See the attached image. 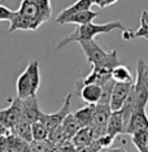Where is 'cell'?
I'll list each match as a JSON object with an SVG mask.
<instances>
[{
	"instance_id": "18",
	"label": "cell",
	"mask_w": 148,
	"mask_h": 152,
	"mask_svg": "<svg viewBox=\"0 0 148 152\" xmlns=\"http://www.w3.org/2000/svg\"><path fill=\"white\" fill-rule=\"evenodd\" d=\"M73 115L78 120V122H79V125L82 127H91L92 115H94V105H86L85 108L78 109Z\"/></svg>"
},
{
	"instance_id": "27",
	"label": "cell",
	"mask_w": 148,
	"mask_h": 152,
	"mask_svg": "<svg viewBox=\"0 0 148 152\" xmlns=\"http://www.w3.org/2000/svg\"><path fill=\"white\" fill-rule=\"evenodd\" d=\"M100 151H101V147L99 146V143L96 140L92 142L90 146L77 148V152H100Z\"/></svg>"
},
{
	"instance_id": "7",
	"label": "cell",
	"mask_w": 148,
	"mask_h": 152,
	"mask_svg": "<svg viewBox=\"0 0 148 152\" xmlns=\"http://www.w3.org/2000/svg\"><path fill=\"white\" fill-rule=\"evenodd\" d=\"M42 113L43 112L39 109L35 96L21 99V121H25L29 124L38 122L40 120Z\"/></svg>"
},
{
	"instance_id": "29",
	"label": "cell",
	"mask_w": 148,
	"mask_h": 152,
	"mask_svg": "<svg viewBox=\"0 0 148 152\" xmlns=\"http://www.w3.org/2000/svg\"><path fill=\"white\" fill-rule=\"evenodd\" d=\"M7 147V137L0 135V152H5Z\"/></svg>"
},
{
	"instance_id": "24",
	"label": "cell",
	"mask_w": 148,
	"mask_h": 152,
	"mask_svg": "<svg viewBox=\"0 0 148 152\" xmlns=\"http://www.w3.org/2000/svg\"><path fill=\"white\" fill-rule=\"evenodd\" d=\"M53 144L51 143L48 139L46 140H33L29 143V148L31 150V152H48L50 148Z\"/></svg>"
},
{
	"instance_id": "1",
	"label": "cell",
	"mask_w": 148,
	"mask_h": 152,
	"mask_svg": "<svg viewBox=\"0 0 148 152\" xmlns=\"http://www.w3.org/2000/svg\"><path fill=\"white\" fill-rule=\"evenodd\" d=\"M113 30H120V31L122 33V38L125 40L133 39V30L126 27L121 21H111L106 23L91 22V23H87V25H83V26H78L71 34H69L68 37L63 38V39L57 43L56 50H60V48L68 46V44H70L73 42L79 43L82 40L94 39L99 34H108V33L113 31Z\"/></svg>"
},
{
	"instance_id": "28",
	"label": "cell",
	"mask_w": 148,
	"mask_h": 152,
	"mask_svg": "<svg viewBox=\"0 0 148 152\" xmlns=\"http://www.w3.org/2000/svg\"><path fill=\"white\" fill-rule=\"evenodd\" d=\"M9 134H11L9 129H8V127H5L1 122H0V135H3V137H8Z\"/></svg>"
},
{
	"instance_id": "4",
	"label": "cell",
	"mask_w": 148,
	"mask_h": 152,
	"mask_svg": "<svg viewBox=\"0 0 148 152\" xmlns=\"http://www.w3.org/2000/svg\"><path fill=\"white\" fill-rule=\"evenodd\" d=\"M20 121H21V99L15 98L12 99L8 108L0 110V122L11 131L12 127Z\"/></svg>"
},
{
	"instance_id": "21",
	"label": "cell",
	"mask_w": 148,
	"mask_h": 152,
	"mask_svg": "<svg viewBox=\"0 0 148 152\" xmlns=\"http://www.w3.org/2000/svg\"><path fill=\"white\" fill-rule=\"evenodd\" d=\"M131 140L134 146L138 148L139 152H147L148 147V129L139 130L136 133H134L131 135Z\"/></svg>"
},
{
	"instance_id": "6",
	"label": "cell",
	"mask_w": 148,
	"mask_h": 152,
	"mask_svg": "<svg viewBox=\"0 0 148 152\" xmlns=\"http://www.w3.org/2000/svg\"><path fill=\"white\" fill-rule=\"evenodd\" d=\"M77 87V94L81 96L82 100L86 102L88 105H95L100 102L103 95V88L99 85H82L79 81L75 82Z\"/></svg>"
},
{
	"instance_id": "23",
	"label": "cell",
	"mask_w": 148,
	"mask_h": 152,
	"mask_svg": "<svg viewBox=\"0 0 148 152\" xmlns=\"http://www.w3.org/2000/svg\"><path fill=\"white\" fill-rule=\"evenodd\" d=\"M134 38H147L148 39V12L143 11L140 15V26L136 31H133Z\"/></svg>"
},
{
	"instance_id": "8",
	"label": "cell",
	"mask_w": 148,
	"mask_h": 152,
	"mask_svg": "<svg viewBox=\"0 0 148 152\" xmlns=\"http://www.w3.org/2000/svg\"><path fill=\"white\" fill-rule=\"evenodd\" d=\"M112 109L111 103L100 100L98 104L94 105V115H92V125L91 127H99V129H106V122L111 117Z\"/></svg>"
},
{
	"instance_id": "5",
	"label": "cell",
	"mask_w": 148,
	"mask_h": 152,
	"mask_svg": "<svg viewBox=\"0 0 148 152\" xmlns=\"http://www.w3.org/2000/svg\"><path fill=\"white\" fill-rule=\"evenodd\" d=\"M134 82L131 83H122V82H114L111 94V109L112 112L121 110V108L125 104L127 96L130 95L133 88Z\"/></svg>"
},
{
	"instance_id": "30",
	"label": "cell",
	"mask_w": 148,
	"mask_h": 152,
	"mask_svg": "<svg viewBox=\"0 0 148 152\" xmlns=\"http://www.w3.org/2000/svg\"><path fill=\"white\" fill-rule=\"evenodd\" d=\"M104 152H127L123 147H114V148H106Z\"/></svg>"
},
{
	"instance_id": "13",
	"label": "cell",
	"mask_w": 148,
	"mask_h": 152,
	"mask_svg": "<svg viewBox=\"0 0 148 152\" xmlns=\"http://www.w3.org/2000/svg\"><path fill=\"white\" fill-rule=\"evenodd\" d=\"M11 134L21 140L30 143L33 142V135H31V124L25 122V121H20L11 129Z\"/></svg>"
},
{
	"instance_id": "26",
	"label": "cell",
	"mask_w": 148,
	"mask_h": 152,
	"mask_svg": "<svg viewBox=\"0 0 148 152\" xmlns=\"http://www.w3.org/2000/svg\"><path fill=\"white\" fill-rule=\"evenodd\" d=\"M13 16V11L7 8L5 5H0V21H11Z\"/></svg>"
},
{
	"instance_id": "11",
	"label": "cell",
	"mask_w": 148,
	"mask_h": 152,
	"mask_svg": "<svg viewBox=\"0 0 148 152\" xmlns=\"http://www.w3.org/2000/svg\"><path fill=\"white\" fill-rule=\"evenodd\" d=\"M106 134L112 138L125 134V124H123L121 110H116V112L111 113V117L106 122Z\"/></svg>"
},
{
	"instance_id": "3",
	"label": "cell",
	"mask_w": 148,
	"mask_h": 152,
	"mask_svg": "<svg viewBox=\"0 0 148 152\" xmlns=\"http://www.w3.org/2000/svg\"><path fill=\"white\" fill-rule=\"evenodd\" d=\"M71 96H73V94H68L66 95V98H65L63 105H61V108L58 109L57 112H55V113H42L39 121L46 125L48 131H52L53 129L61 126V124H63V121L65 120V117L70 113Z\"/></svg>"
},
{
	"instance_id": "32",
	"label": "cell",
	"mask_w": 148,
	"mask_h": 152,
	"mask_svg": "<svg viewBox=\"0 0 148 152\" xmlns=\"http://www.w3.org/2000/svg\"><path fill=\"white\" fill-rule=\"evenodd\" d=\"M22 152H31V150H30V148H29V146H27L26 148H25V150H23Z\"/></svg>"
},
{
	"instance_id": "2",
	"label": "cell",
	"mask_w": 148,
	"mask_h": 152,
	"mask_svg": "<svg viewBox=\"0 0 148 152\" xmlns=\"http://www.w3.org/2000/svg\"><path fill=\"white\" fill-rule=\"evenodd\" d=\"M79 46L82 51H83L87 61L92 65L94 69H109V70H113L117 65H120L118 56H117L116 51L106 52L94 39L82 40V42H79Z\"/></svg>"
},
{
	"instance_id": "17",
	"label": "cell",
	"mask_w": 148,
	"mask_h": 152,
	"mask_svg": "<svg viewBox=\"0 0 148 152\" xmlns=\"http://www.w3.org/2000/svg\"><path fill=\"white\" fill-rule=\"evenodd\" d=\"M29 74V78H30V82H31V87H33V94L36 95L38 92V88L40 86V70H39V63L36 60L31 61L27 68L25 69Z\"/></svg>"
},
{
	"instance_id": "25",
	"label": "cell",
	"mask_w": 148,
	"mask_h": 152,
	"mask_svg": "<svg viewBox=\"0 0 148 152\" xmlns=\"http://www.w3.org/2000/svg\"><path fill=\"white\" fill-rule=\"evenodd\" d=\"M30 1L35 3V4L42 9V12L44 13V16L48 20L52 16V7H51V0H30Z\"/></svg>"
},
{
	"instance_id": "31",
	"label": "cell",
	"mask_w": 148,
	"mask_h": 152,
	"mask_svg": "<svg viewBox=\"0 0 148 152\" xmlns=\"http://www.w3.org/2000/svg\"><path fill=\"white\" fill-rule=\"evenodd\" d=\"M90 1L92 3V4L99 5L100 8H105V1H106V0H90Z\"/></svg>"
},
{
	"instance_id": "14",
	"label": "cell",
	"mask_w": 148,
	"mask_h": 152,
	"mask_svg": "<svg viewBox=\"0 0 148 152\" xmlns=\"http://www.w3.org/2000/svg\"><path fill=\"white\" fill-rule=\"evenodd\" d=\"M70 142H71V144H73L75 148L90 146L92 142H94L91 127H82V129L78 131V133L75 134L73 138H71Z\"/></svg>"
},
{
	"instance_id": "15",
	"label": "cell",
	"mask_w": 148,
	"mask_h": 152,
	"mask_svg": "<svg viewBox=\"0 0 148 152\" xmlns=\"http://www.w3.org/2000/svg\"><path fill=\"white\" fill-rule=\"evenodd\" d=\"M61 126H63V129L65 131V135L69 140H71V138H73L75 134L78 133L82 126L79 125V122H78V120L74 117L73 113H69V115L65 117V120L63 121V124H61Z\"/></svg>"
},
{
	"instance_id": "12",
	"label": "cell",
	"mask_w": 148,
	"mask_h": 152,
	"mask_svg": "<svg viewBox=\"0 0 148 152\" xmlns=\"http://www.w3.org/2000/svg\"><path fill=\"white\" fill-rule=\"evenodd\" d=\"M16 90H17V98L18 99H27L35 96L33 94V87H31V82H30L29 74L25 70L22 74L18 75L16 82Z\"/></svg>"
},
{
	"instance_id": "10",
	"label": "cell",
	"mask_w": 148,
	"mask_h": 152,
	"mask_svg": "<svg viewBox=\"0 0 148 152\" xmlns=\"http://www.w3.org/2000/svg\"><path fill=\"white\" fill-rule=\"evenodd\" d=\"M91 7H92V3L90 0H77L74 4L66 7V8L63 9V11L58 13L56 17V22L64 25L65 21H66L68 18H70L71 16L77 15V13H79V12H83V11H88V9H91Z\"/></svg>"
},
{
	"instance_id": "19",
	"label": "cell",
	"mask_w": 148,
	"mask_h": 152,
	"mask_svg": "<svg viewBox=\"0 0 148 152\" xmlns=\"http://www.w3.org/2000/svg\"><path fill=\"white\" fill-rule=\"evenodd\" d=\"M112 79L114 82H122V83H131L134 82L133 74L130 73L129 68L125 65H117L112 70Z\"/></svg>"
},
{
	"instance_id": "9",
	"label": "cell",
	"mask_w": 148,
	"mask_h": 152,
	"mask_svg": "<svg viewBox=\"0 0 148 152\" xmlns=\"http://www.w3.org/2000/svg\"><path fill=\"white\" fill-rule=\"evenodd\" d=\"M144 129H148V116L146 109H134L133 115L129 120V124L126 126L125 134L133 135L134 133Z\"/></svg>"
},
{
	"instance_id": "20",
	"label": "cell",
	"mask_w": 148,
	"mask_h": 152,
	"mask_svg": "<svg viewBox=\"0 0 148 152\" xmlns=\"http://www.w3.org/2000/svg\"><path fill=\"white\" fill-rule=\"evenodd\" d=\"M134 82L143 86L148 91V64L142 58H139L136 63V78L134 79Z\"/></svg>"
},
{
	"instance_id": "16",
	"label": "cell",
	"mask_w": 148,
	"mask_h": 152,
	"mask_svg": "<svg viewBox=\"0 0 148 152\" xmlns=\"http://www.w3.org/2000/svg\"><path fill=\"white\" fill-rule=\"evenodd\" d=\"M98 16H99L98 12L88 9V11H83V12H79L77 15L71 16L70 18H68L65 21V23H75L78 26H83V25H87V23H91Z\"/></svg>"
},
{
	"instance_id": "22",
	"label": "cell",
	"mask_w": 148,
	"mask_h": 152,
	"mask_svg": "<svg viewBox=\"0 0 148 152\" xmlns=\"http://www.w3.org/2000/svg\"><path fill=\"white\" fill-rule=\"evenodd\" d=\"M48 134H50V131H48V129L43 122L38 121V122L31 124L33 140H46V139H48Z\"/></svg>"
}]
</instances>
